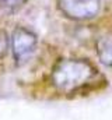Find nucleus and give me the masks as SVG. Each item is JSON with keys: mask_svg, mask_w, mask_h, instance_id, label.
Instances as JSON below:
<instances>
[{"mask_svg": "<svg viewBox=\"0 0 112 120\" xmlns=\"http://www.w3.org/2000/svg\"><path fill=\"white\" fill-rule=\"evenodd\" d=\"M97 75V68L83 59H63L53 66L52 85L60 92H74L90 84Z\"/></svg>", "mask_w": 112, "mask_h": 120, "instance_id": "1", "label": "nucleus"}, {"mask_svg": "<svg viewBox=\"0 0 112 120\" xmlns=\"http://www.w3.org/2000/svg\"><path fill=\"white\" fill-rule=\"evenodd\" d=\"M27 0H0V7L7 11H17L25 4Z\"/></svg>", "mask_w": 112, "mask_h": 120, "instance_id": "5", "label": "nucleus"}, {"mask_svg": "<svg viewBox=\"0 0 112 120\" xmlns=\"http://www.w3.org/2000/svg\"><path fill=\"white\" fill-rule=\"evenodd\" d=\"M8 48H10V39L7 36V32L4 30H0V59L6 56Z\"/></svg>", "mask_w": 112, "mask_h": 120, "instance_id": "6", "label": "nucleus"}, {"mask_svg": "<svg viewBox=\"0 0 112 120\" xmlns=\"http://www.w3.org/2000/svg\"><path fill=\"white\" fill-rule=\"evenodd\" d=\"M36 45H38V38L35 32H32L27 27H16L10 39L13 59L16 61V64L21 66L27 63L34 55Z\"/></svg>", "mask_w": 112, "mask_h": 120, "instance_id": "2", "label": "nucleus"}, {"mask_svg": "<svg viewBox=\"0 0 112 120\" xmlns=\"http://www.w3.org/2000/svg\"><path fill=\"white\" fill-rule=\"evenodd\" d=\"M57 8L66 17L76 21H87L101 10V0H57Z\"/></svg>", "mask_w": 112, "mask_h": 120, "instance_id": "3", "label": "nucleus"}, {"mask_svg": "<svg viewBox=\"0 0 112 120\" xmlns=\"http://www.w3.org/2000/svg\"><path fill=\"white\" fill-rule=\"evenodd\" d=\"M97 53L105 66L112 67V32L107 34L97 42Z\"/></svg>", "mask_w": 112, "mask_h": 120, "instance_id": "4", "label": "nucleus"}]
</instances>
